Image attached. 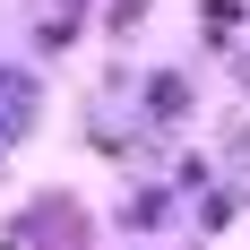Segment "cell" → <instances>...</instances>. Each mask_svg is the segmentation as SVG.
Wrapping results in <instances>:
<instances>
[{
	"mask_svg": "<svg viewBox=\"0 0 250 250\" xmlns=\"http://www.w3.org/2000/svg\"><path fill=\"white\" fill-rule=\"evenodd\" d=\"M199 26H207V35H242V0H207Z\"/></svg>",
	"mask_w": 250,
	"mask_h": 250,
	"instance_id": "4",
	"label": "cell"
},
{
	"mask_svg": "<svg viewBox=\"0 0 250 250\" xmlns=\"http://www.w3.org/2000/svg\"><path fill=\"white\" fill-rule=\"evenodd\" d=\"M86 233H95V225H86L78 199H35L26 216H9V250H43V242H69V250H78Z\"/></svg>",
	"mask_w": 250,
	"mask_h": 250,
	"instance_id": "1",
	"label": "cell"
},
{
	"mask_svg": "<svg viewBox=\"0 0 250 250\" xmlns=\"http://www.w3.org/2000/svg\"><path fill=\"white\" fill-rule=\"evenodd\" d=\"M147 104H155V121H181V112H190V78H181V69H155L147 78Z\"/></svg>",
	"mask_w": 250,
	"mask_h": 250,
	"instance_id": "3",
	"label": "cell"
},
{
	"mask_svg": "<svg viewBox=\"0 0 250 250\" xmlns=\"http://www.w3.org/2000/svg\"><path fill=\"white\" fill-rule=\"evenodd\" d=\"M35 121V78H18V69H0V147L18 138V129Z\"/></svg>",
	"mask_w": 250,
	"mask_h": 250,
	"instance_id": "2",
	"label": "cell"
},
{
	"mask_svg": "<svg viewBox=\"0 0 250 250\" xmlns=\"http://www.w3.org/2000/svg\"><path fill=\"white\" fill-rule=\"evenodd\" d=\"M129 225H164V190H138L129 199Z\"/></svg>",
	"mask_w": 250,
	"mask_h": 250,
	"instance_id": "5",
	"label": "cell"
}]
</instances>
